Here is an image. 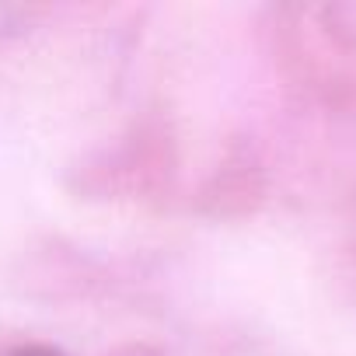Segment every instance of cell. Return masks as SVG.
I'll use <instances>...</instances> for the list:
<instances>
[{
	"label": "cell",
	"mask_w": 356,
	"mask_h": 356,
	"mask_svg": "<svg viewBox=\"0 0 356 356\" xmlns=\"http://www.w3.org/2000/svg\"><path fill=\"white\" fill-rule=\"evenodd\" d=\"M4 356H67V353H60L53 346H18V349H11Z\"/></svg>",
	"instance_id": "2"
},
{
	"label": "cell",
	"mask_w": 356,
	"mask_h": 356,
	"mask_svg": "<svg viewBox=\"0 0 356 356\" xmlns=\"http://www.w3.org/2000/svg\"><path fill=\"white\" fill-rule=\"evenodd\" d=\"M22 18H25V11H22V8L0 4V39H4V35H11V32H18Z\"/></svg>",
	"instance_id": "1"
}]
</instances>
